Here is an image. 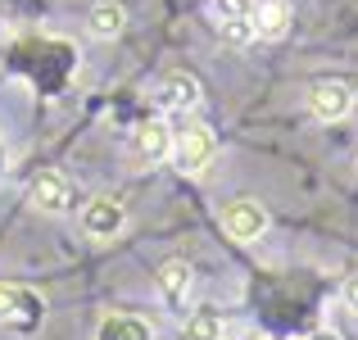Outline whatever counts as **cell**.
I'll return each instance as SVG.
<instances>
[{
    "label": "cell",
    "instance_id": "52a82bcc",
    "mask_svg": "<svg viewBox=\"0 0 358 340\" xmlns=\"http://www.w3.org/2000/svg\"><path fill=\"white\" fill-rule=\"evenodd\" d=\"M191 286H195V272L186 259H168L164 268H159V295H164V304H186L191 299Z\"/></svg>",
    "mask_w": 358,
    "mask_h": 340
},
{
    "label": "cell",
    "instance_id": "6da1fadb",
    "mask_svg": "<svg viewBox=\"0 0 358 340\" xmlns=\"http://www.w3.org/2000/svg\"><path fill=\"white\" fill-rule=\"evenodd\" d=\"M45 318V299L36 290L18 286V281H0V327L14 332H36Z\"/></svg>",
    "mask_w": 358,
    "mask_h": 340
},
{
    "label": "cell",
    "instance_id": "5bb4252c",
    "mask_svg": "<svg viewBox=\"0 0 358 340\" xmlns=\"http://www.w3.org/2000/svg\"><path fill=\"white\" fill-rule=\"evenodd\" d=\"M250 14H254V0H209V18L222 27V32L250 23Z\"/></svg>",
    "mask_w": 358,
    "mask_h": 340
},
{
    "label": "cell",
    "instance_id": "e0dca14e",
    "mask_svg": "<svg viewBox=\"0 0 358 340\" xmlns=\"http://www.w3.org/2000/svg\"><path fill=\"white\" fill-rule=\"evenodd\" d=\"M250 340H263V336H250Z\"/></svg>",
    "mask_w": 358,
    "mask_h": 340
},
{
    "label": "cell",
    "instance_id": "30bf717a",
    "mask_svg": "<svg viewBox=\"0 0 358 340\" xmlns=\"http://www.w3.org/2000/svg\"><path fill=\"white\" fill-rule=\"evenodd\" d=\"M159 105L164 109H195L200 105V82L191 73H168L159 82Z\"/></svg>",
    "mask_w": 358,
    "mask_h": 340
},
{
    "label": "cell",
    "instance_id": "8fae6325",
    "mask_svg": "<svg viewBox=\"0 0 358 340\" xmlns=\"http://www.w3.org/2000/svg\"><path fill=\"white\" fill-rule=\"evenodd\" d=\"M222 332H227V318H222V309H218V304H200L191 318H186L182 340H222Z\"/></svg>",
    "mask_w": 358,
    "mask_h": 340
},
{
    "label": "cell",
    "instance_id": "9a60e30c",
    "mask_svg": "<svg viewBox=\"0 0 358 340\" xmlns=\"http://www.w3.org/2000/svg\"><path fill=\"white\" fill-rule=\"evenodd\" d=\"M345 304H350V313H358V272L345 281Z\"/></svg>",
    "mask_w": 358,
    "mask_h": 340
},
{
    "label": "cell",
    "instance_id": "7c38bea8",
    "mask_svg": "<svg viewBox=\"0 0 358 340\" xmlns=\"http://www.w3.org/2000/svg\"><path fill=\"white\" fill-rule=\"evenodd\" d=\"M96 340H155V327H150L145 318H136V313H114V318L100 323Z\"/></svg>",
    "mask_w": 358,
    "mask_h": 340
},
{
    "label": "cell",
    "instance_id": "3957f363",
    "mask_svg": "<svg viewBox=\"0 0 358 340\" xmlns=\"http://www.w3.org/2000/svg\"><path fill=\"white\" fill-rule=\"evenodd\" d=\"M308 109H313V118H322V122L350 118L354 87H345V82H313V91H308Z\"/></svg>",
    "mask_w": 358,
    "mask_h": 340
},
{
    "label": "cell",
    "instance_id": "8992f818",
    "mask_svg": "<svg viewBox=\"0 0 358 340\" xmlns=\"http://www.w3.org/2000/svg\"><path fill=\"white\" fill-rule=\"evenodd\" d=\"M32 204L41 213H64L73 204V186H69V177L64 173H36V182H32Z\"/></svg>",
    "mask_w": 358,
    "mask_h": 340
},
{
    "label": "cell",
    "instance_id": "7a4b0ae2",
    "mask_svg": "<svg viewBox=\"0 0 358 340\" xmlns=\"http://www.w3.org/2000/svg\"><path fill=\"white\" fill-rule=\"evenodd\" d=\"M213 150H218V136H213V127H204V122H186V127L173 136V159H177L182 173H200V168H209Z\"/></svg>",
    "mask_w": 358,
    "mask_h": 340
},
{
    "label": "cell",
    "instance_id": "ba28073f",
    "mask_svg": "<svg viewBox=\"0 0 358 340\" xmlns=\"http://www.w3.org/2000/svg\"><path fill=\"white\" fill-rule=\"evenodd\" d=\"M131 146H136L141 159H150V164H159V159L173 155V132H168L164 118H145L136 127V136H131Z\"/></svg>",
    "mask_w": 358,
    "mask_h": 340
},
{
    "label": "cell",
    "instance_id": "ac0fdd59",
    "mask_svg": "<svg viewBox=\"0 0 358 340\" xmlns=\"http://www.w3.org/2000/svg\"><path fill=\"white\" fill-rule=\"evenodd\" d=\"M354 96H358V91H354Z\"/></svg>",
    "mask_w": 358,
    "mask_h": 340
},
{
    "label": "cell",
    "instance_id": "2e32d148",
    "mask_svg": "<svg viewBox=\"0 0 358 340\" xmlns=\"http://www.w3.org/2000/svg\"><path fill=\"white\" fill-rule=\"evenodd\" d=\"M308 340H341V336H336V332H327V327H322V332H313Z\"/></svg>",
    "mask_w": 358,
    "mask_h": 340
},
{
    "label": "cell",
    "instance_id": "5b68a950",
    "mask_svg": "<svg viewBox=\"0 0 358 340\" xmlns=\"http://www.w3.org/2000/svg\"><path fill=\"white\" fill-rule=\"evenodd\" d=\"M250 27H254L259 41H281V36L290 32V5L286 0H254Z\"/></svg>",
    "mask_w": 358,
    "mask_h": 340
},
{
    "label": "cell",
    "instance_id": "4fadbf2b",
    "mask_svg": "<svg viewBox=\"0 0 358 340\" xmlns=\"http://www.w3.org/2000/svg\"><path fill=\"white\" fill-rule=\"evenodd\" d=\"M122 23H127V14H122V5H114V0H100V5L91 9V32H96L100 41H114L122 32Z\"/></svg>",
    "mask_w": 358,
    "mask_h": 340
},
{
    "label": "cell",
    "instance_id": "9c48e42d",
    "mask_svg": "<svg viewBox=\"0 0 358 340\" xmlns=\"http://www.w3.org/2000/svg\"><path fill=\"white\" fill-rule=\"evenodd\" d=\"M122 222H127V213H122L118 200H91L87 213H82V227H87L96 241H109V236H118Z\"/></svg>",
    "mask_w": 358,
    "mask_h": 340
},
{
    "label": "cell",
    "instance_id": "277c9868",
    "mask_svg": "<svg viewBox=\"0 0 358 340\" xmlns=\"http://www.w3.org/2000/svg\"><path fill=\"white\" fill-rule=\"evenodd\" d=\"M222 227H227V236H236V241H259V236L268 232V209H263L259 200H231L227 209H222Z\"/></svg>",
    "mask_w": 358,
    "mask_h": 340
}]
</instances>
